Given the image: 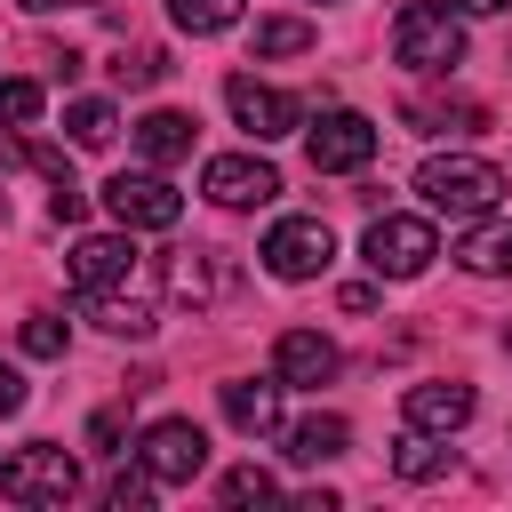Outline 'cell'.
I'll return each instance as SVG.
<instances>
[{
	"label": "cell",
	"instance_id": "cell-7",
	"mask_svg": "<svg viewBox=\"0 0 512 512\" xmlns=\"http://www.w3.org/2000/svg\"><path fill=\"white\" fill-rule=\"evenodd\" d=\"M264 272L272 280H312V272H328V256H336V232L320 224V216H280L272 232H264Z\"/></svg>",
	"mask_w": 512,
	"mask_h": 512
},
{
	"label": "cell",
	"instance_id": "cell-5",
	"mask_svg": "<svg viewBox=\"0 0 512 512\" xmlns=\"http://www.w3.org/2000/svg\"><path fill=\"white\" fill-rule=\"evenodd\" d=\"M360 256H368V272H376V280H416V272L440 256V240H432V224H424V216H376V224H368V240H360Z\"/></svg>",
	"mask_w": 512,
	"mask_h": 512
},
{
	"label": "cell",
	"instance_id": "cell-25",
	"mask_svg": "<svg viewBox=\"0 0 512 512\" xmlns=\"http://www.w3.org/2000/svg\"><path fill=\"white\" fill-rule=\"evenodd\" d=\"M216 496H224V504H272V496H280V480H272L264 464H240V472H224V480H216Z\"/></svg>",
	"mask_w": 512,
	"mask_h": 512
},
{
	"label": "cell",
	"instance_id": "cell-8",
	"mask_svg": "<svg viewBox=\"0 0 512 512\" xmlns=\"http://www.w3.org/2000/svg\"><path fill=\"white\" fill-rule=\"evenodd\" d=\"M304 160L312 176H352L376 160V120L368 112H320V128L304 136Z\"/></svg>",
	"mask_w": 512,
	"mask_h": 512
},
{
	"label": "cell",
	"instance_id": "cell-35",
	"mask_svg": "<svg viewBox=\"0 0 512 512\" xmlns=\"http://www.w3.org/2000/svg\"><path fill=\"white\" fill-rule=\"evenodd\" d=\"M504 352H512V328H504Z\"/></svg>",
	"mask_w": 512,
	"mask_h": 512
},
{
	"label": "cell",
	"instance_id": "cell-23",
	"mask_svg": "<svg viewBox=\"0 0 512 512\" xmlns=\"http://www.w3.org/2000/svg\"><path fill=\"white\" fill-rule=\"evenodd\" d=\"M448 464H456V456H448V448H432V440H424L416 424H408V440L392 448V472H400V480H440Z\"/></svg>",
	"mask_w": 512,
	"mask_h": 512
},
{
	"label": "cell",
	"instance_id": "cell-28",
	"mask_svg": "<svg viewBox=\"0 0 512 512\" xmlns=\"http://www.w3.org/2000/svg\"><path fill=\"white\" fill-rule=\"evenodd\" d=\"M152 488H160V480H152L144 464H136V472H120V480H112V512H144V504H152Z\"/></svg>",
	"mask_w": 512,
	"mask_h": 512
},
{
	"label": "cell",
	"instance_id": "cell-18",
	"mask_svg": "<svg viewBox=\"0 0 512 512\" xmlns=\"http://www.w3.org/2000/svg\"><path fill=\"white\" fill-rule=\"evenodd\" d=\"M456 264L480 272V280H504V272H512V224H472V232L456 240Z\"/></svg>",
	"mask_w": 512,
	"mask_h": 512
},
{
	"label": "cell",
	"instance_id": "cell-22",
	"mask_svg": "<svg viewBox=\"0 0 512 512\" xmlns=\"http://www.w3.org/2000/svg\"><path fill=\"white\" fill-rule=\"evenodd\" d=\"M64 128H72V144H80V152H104V144H112V128H120V112H112L104 96H80V104L64 112Z\"/></svg>",
	"mask_w": 512,
	"mask_h": 512
},
{
	"label": "cell",
	"instance_id": "cell-9",
	"mask_svg": "<svg viewBox=\"0 0 512 512\" xmlns=\"http://www.w3.org/2000/svg\"><path fill=\"white\" fill-rule=\"evenodd\" d=\"M224 104H232V120H240L256 144H272V136H288V128L304 120V104H296L288 88L256 80V72H232V80H224Z\"/></svg>",
	"mask_w": 512,
	"mask_h": 512
},
{
	"label": "cell",
	"instance_id": "cell-21",
	"mask_svg": "<svg viewBox=\"0 0 512 512\" xmlns=\"http://www.w3.org/2000/svg\"><path fill=\"white\" fill-rule=\"evenodd\" d=\"M240 8H248V0H168L176 32H192V40H208V32H232V24H240Z\"/></svg>",
	"mask_w": 512,
	"mask_h": 512
},
{
	"label": "cell",
	"instance_id": "cell-19",
	"mask_svg": "<svg viewBox=\"0 0 512 512\" xmlns=\"http://www.w3.org/2000/svg\"><path fill=\"white\" fill-rule=\"evenodd\" d=\"M216 280H224L216 248H184V256L168 264V296H176V304H208V296H216Z\"/></svg>",
	"mask_w": 512,
	"mask_h": 512
},
{
	"label": "cell",
	"instance_id": "cell-33",
	"mask_svg": "<svg viewBox=\"0 0 512 512\" xmlns=\"http://www.w3.org/2000/svg\"><path fill=\"white\" fill-rule=\"evenodd\" d=\"M464 16H496V8H512V0H456Z\"/></svg>",
	"mask_w": 512,
	"mask_h": 512
},
{
	"label": "cell",
	"instance_id": "cell-32",
	"mask_svg": "<svg viewBox=\"0 0 512 512\" xmlns=\"http://www.w3.org/2000/svg\"><path fill=\"white\" fill-rule=\"evenodd\" d=\"M16 408H24V376L0 360V416H16Z\"/></svg>",
	"mask_w": 512,
	"mask_h": 512
},
{
	"label": "cell",
	"instance_id": "cell-1",
	"mask_svg": "<svg viewBox=\"0 0 512 512\" xmlns=\"http://www.w3.org/2000/svg\"><path fill=\"white\" fill-rule=\"evenodd\" d=\"M416 192H424V208H440V216H496V200H504V168H488V160H472V152H432L424 168H416Z\"/></svg>",
	"mask_w": 512,
	"mask_h": 512
},
{
	"label": "cell",
	"instance_id": "cell-34",
	"mask_svg": "<svg viewBox=\"0 0 512 512\" xmlns=\"http://www.w3.org/2000/svg\"><path fill=\"white\" fill-rule=\"evenodd\" d=\"M24 8H64V0H24Z\"/></svg>",
	"mask_w": 512,
	"mask_h": 512
},
{
	"label": "cell",
	"instance_id": "cell-17",
	"mask_svg": "<svg viewBox=\"0 0 512 512\" xmlns=\"http://www.w3.org/2000/svg\"><path fill=\"white\" fill-rule=\"evenodd\" d=\"M88 304V320L96 328H112V336H152L160 320H152V296H136V288H104V296H80Z\"/></svg>",
	"mask_w": 512,
	"mask_h": 512
},
{
	"label": "cell",
	"instance_id": "cell-36",
	"mask_svg": "<svg viewBox=\"0 0 512 512\" xmlns=\"http://www.w3.org/2000/svg\"><path fill=\"white\" fill-rule=\"evenodd\" d=\"M64 8H88V0H64Z\"/></svg>",
	"mask_w": 512,
	"mask_h": 512
},
{
	"label": "cell",
	"instance_id": "cell-24",
	"mask_svg": "<svg viewBox=\"0 0 512 512\" xmlns=\"http://www.w3.org/2000/svg\"><path fill=\"white\" fill-rule=\"evenodd\" d=\"M312 40H320V32H312L304 16H264V24H256V56H304Z\"/></svg>",
	"mask_w": 512,
	"mask_h": 512
},
{
	"label": "cell",
	"instance_id": "cell-29",
	"mask_svg": "<svg viewBox=\"0 0 512 512\" xmlns=\"http://www.w3.org/2000/svg\"><path fill=\"white\" fill-rule=\"evenodd\" d=\"M112 72H120V80H128V88H152V80H160V72H168V56H160V48H136V56H120V64H112Z\"/></svg>",
	"mask_w": 512,
	"mask_h": 512
},
{
	"label": "cell",
	"instance_id": "cell-14",
	"mask_svg": "<svg viewBox=\"0 0 512 512\" xmlns=\"http://www.w3.org/2000/svg\"><path fill=\"white\" fill-rule=\"evenodd\" d=\"M280 376L272 384H256V376H232L224 384V416H232V432H248V440H264V432H280Z\"/></svg>",
	"mask_w": 512,
	"mask_h": 512
},
{
	"label": "cell",
	"instance_id": "cell-2",
	"mask_svg": "<svg viewBox=\"0 0 512 512\" xmlns=\"http://www.w3.org/2000/svg\"><path fill=\"white\" fill-rule=\"evenodd\" d=\"M392 56L408 72H456L464 64V24L440 8V0H408L392 16Z\"/></svg>",
	"mask_w": 512,
	"mask_h": 512
},
{
	"label": "cell",
	"instance_id": "cell-3",
	"mask_svg": "<svg viewBox=\"0 0 512 512\" xmlns=\"http://www.w3.org/2000/svg\"><path fill=\"white\" fill-rule=\"evenodd\" d=\"M0 496L24 504V512H40V504H72V496H80V464H72L56 440H32V448H16V456L0 464Z\"/></svg>",
	"mask_w": 512,
	"mask_h": 512
},
{
	"label": "cell",
	"instance_id": "cell-12",
	"mask_svg": "<svg viewBox=\"0 0 512 512\" xmlns=\"http://www.w3.org/2000/svg\"><path fill=\"white\" fill-rule=\"evenodd\" d=\"M136 280V240H80L72 248V288L80 296H104V288H128Z\"/></svg>",
	"mask_w": 512,
	"mask_h": 512
},
{
	"label": "cell",
	"instance_id": "cell-16",
	"mask_svg": "<svg viewBox=\"0 0 512 512\" xmlns=\"http://www.w3.org/2000/svg\"><path fill=\"white\" fill-rule=\"evenodd\" d=\"M488 112L480 104H464V96H408V128L416 136H472Z\"/></svg>",
	"mask_w": 512,
	"mask_h": 512
},
{
	"label": "cell",
	"instance_id": "cell-13",
	"mask_svg": "<svg viewBox=\"0 0 512 512\" xmlns=\"http://www.w3.org/2000/svg\"><path fill=\"white\" fill-rule=\"evenodd\" d=\"M472 384H408V400H400V416L416 424V432H464L472 424Z\"/></svg>",
	"mask_w": 512,
	"mask_h": 512
},
{
	"label": "cell",
	"instance_id": "cell-26",
	"mask_svg": "<svg viewBox=\"0 0 512 512\" xmlns=\"http://www.w3.org/2000/svg\"><path fill=\"white\" fill-rule=\"evenodd\" d=\"M40 104H48V88H40V80H0V128H32V120H40Z\"/></svg>",
	"mask_w": 512,
	"mask_h": 512
},
{
	"label": "cell",
	"instance_id": "cell-27",
	"mask_svg": "<svg viewBox=\"0 0 512 512\" xmlns=\"http://www.w3.org/2000/svg\"><path fill=\"white\" fill-rule=\"evenodd\" d=\"M16 336H24V352H32V360H64V344H72L56 312H24V328H16Z\"/></svg>",
	"mask_w": 512,
	"mask_h": 512
},
{
	"label": "cell",
	"instance_id": "cell-6",
	"mask_svg": "<svg viewBox=\"0 0 512 512\" xmlns=\"http://www.w3.org/2000/svg\"><path fill=\"white\" fill-rule=\"evenodd\" d=\"M136 464H144L160 488H184V480H200V464H208V432H200L192 416H160V424H144Z\"/></svg>",
	"mask_w": 512,
	"mask_h": 512
},
{
	"label": "cell",
	"instance_id": "cell-30",
	"mask_svg": "<svg viewBox=\"0 0 512 512\" xmlns=\"http://www.w3.org/2000/svg\"><path fill=\"white\" fill-rule=\"evenodd\" d=\"M48 216H56V224H80V216H88V192H80L72 176H56V192H48Z\"/></svg>",
	"mask_w": 512,
	"mask_h": 512
},
{
	"label": "cell",
	"instance_id": "cell-20",
	"mask_svg": "<svg viewBox=\"0 0 512 512\" xmlns=\"http://www.w3.org/2000/svg\"><path fill=\"white\" fill-rule=\"evenodd\" d=\"M352 448V424L344 416H304L296 432H288V456L296 464H328V456H344Z\"/></svg>",
	"mask_w": 512,
	"mask_h": 512
},
{
	"label": "cell",
	"instance_id": "cell-4",
	"mask_svg": "<svg viewBox=\"0 0 512 512\" xmlns=\"http://www.w3.org/2000/svg\"><path fill=\"white\" fill-rule=\"evenodd\" d=\"M104 208H112L120 232H168V224L184 216V192H176L168 176H152V168H120V176L104 184Z\"/></svg>",
	"mask_w": 512,
	"mask_h": 512
},
{
	"label": "cell",
	"instance_id": "cell-15",
	"mask_svg": "<svg viewBox=\"0 0 512 512\" xmlns=\"http://www.w3.org/2000/svg\"><path fill=\"white\" fill-rule=\"evenodd\" d=\"M136 152H144L152 168H176V160L192 152V112H176V104L144 112V120H136Z\"/></svg>",
	"mask_w": 512,
	"mask_h": 512
},
{
	"label": "cell",
	"instance_id": "cell-31",
	"mask_svg": "<svg viewBox=\"0 0 512 512\" xmlns=\"http://www.w3.org/2000/svg\"><path fill=\"white\" fill-rule=\"evenodd\" d=\"M120 432H128V408H96V416H88V440H96L104 456L120 448Z\"/></svg>",
	"mask_w": 512,
	"mask_h": 512
},
{
	"label": "cell",
	"instance_id": "cell-11",
	"mask_svg": "<svg viewBox=\"0 0 512 512\" xmlns=\"http://www.w3.org/2000/svg\"><path fill=\"white\" fill-rule=\"evenodd\" d=\"M336 368H344V360H336V344H328L320 328H280V344H272V376H280L288 392H320Z\"/></svg>",
	"mask_w": 512,
	"mask_h": 512
},
{
	"label": "cell",
	"instance_id": "cell-10",
	"mask_svg": "<svg viewBox=\"0 0 512 512\" xmlns=\"http://www.w3.org/2000/svg\"><path fill=\"white\" fill-rule=\"evenodd\" d=\"M200 192H208L216 208H264V200L280 192V168L256 160V152H216V160L200 168Z\"/></svg>",
	"mask_w": 512,
	"mask_h": 512
}]
</instances>
